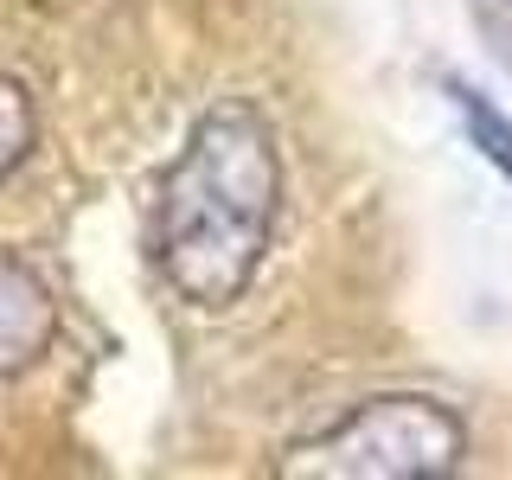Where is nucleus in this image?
Instances as JSON below:
<instances>
[{
    "label": "nucleus",
    "instance_id": "7ed1b4c3",
    "mask_svg": "<svg viewBox=\"0 0 512 480\" xmlns=\"http://www.w3.org/2000/svg\"><path fill=\"white\" fill-rule=\"evenodd\" d=\"M58 333V301L39 282V269L20 263L13 250H0V378L26 372Z\"/></svg>",
    "mask_w": 512,
    "mask_h": 480
},
{
    "label": "nucleus",
    "instance_id": "f03ea898",
    "mask_svg": "<svg viewBox=\"0 0 512 480\" xmlns=\"http://www.w3.org/2000/svg\"><path fill=\"white\" fill-rule=\"evenodd\" d=\"M468 461V429L436 397H372L288 448V480H442Z\"/></svg>",
    "mask_w": 512,
    "mask_h": 480
},
{
    "label": "nucleus",
    "instance_id": "f257e3e1",
    "mask_svg": "<svg viewBox=\"0 0 512 480\" xmlns=\"http://www.w3.org/2000/svg\"><path fill=\"white\" fill-rule=\"evenodd\" d=\"M282 212V154L250 103H212L192 122L154 199V263L192 308H231L256 282Z\"/></svg>",
    "mask_w": 512,
    "mask_h": 480
},
{
    "label": "nucleus",
    "instance_id": "39448f33",
    "mask_svg": "<svg viewBox=\"0 0 512 480\" xmlns=\"http://www.w3.org/2000/svg\"><path fill=\"white\" fill-rule=\"evenodd\" d=\"M32 141H39V116H32V96H26V84L0 77V180H7V173L32 154Z\"/></svg>",
    "mask_w": 512,
    "mask_h": 480
},
{
    "label": "nucleus",
    "instance_id": "20e7f679",
    "mask_svg": "<svg viewBox=\"0 0 512 480\" xmlns=\"http://www.w3.org/2000/svg\"><path fill=\"white\" fill-rule=\"evenodd\" d=\"M448 109H455V122H461V135H468V148L487 160L500 180H512V116L500 103H493L487 90H474V84H461V77H448Z\"/></svg>",
    "mask_w": 512,
    "mask_h": 480
}]
</instances>
